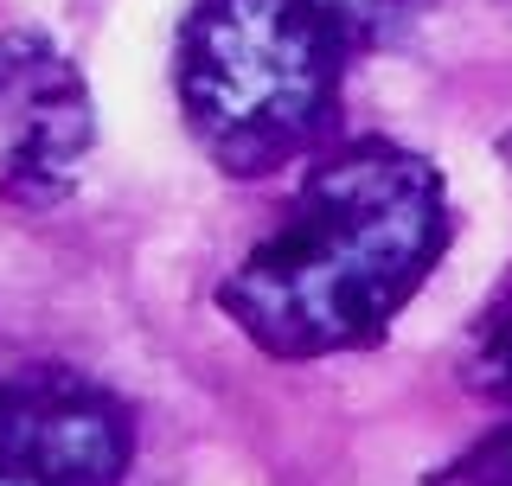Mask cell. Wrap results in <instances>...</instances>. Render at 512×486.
I'll list each match as a JSON object with an SVG mask.
<instances>
[{
  "mask_svg": "<svg viewBox=\"0 0 512 486\" xmlns=\"http://www.w3.org/2000/svg\"><path fill=\"white\" fill-rule=\"evenodd\" d=\"M493 154H500L506 167H512V128H500V141H493Z\"/></svg>",
  "mask_w": 512,
  "mask_h": 486,
  "instance_id": "ba28073f",
  "label": "cell"
},
{
  "mask_svg": "<svg viewBox=\"0 0 512 486\" xmlns=\"http://www.w3.org/2000/svg\"><path fill=\"white\" fill-rule=\"evenodd\" d=\"M448 186L416 148L320 154L263 237L224 269L218 314L288 365L372 352L448 256Z\"/></svg>",
  "mask_w": 512,
  "mask_h": 486,
  "instance_id": "6da1fadb",
  "label": "cell"
},
{
  "mask_svg": "<svg viewBox=\"0 0 512 486\" xmlns=\"http://www.w3.org/2000/svg\"><path fill=\"white\" fill-rule=\"evenodd\" d=\"M455 378H461L468 397L512 410V269L487 288V301L474 307L468 333H461V346H455Z\"/></svg>",
  "mask_w": 512,
  "mask_h": 486,
  "instance_id": "5b68a950",
  "label": "cell"
},
{
  "mask_svg": "<svg viewBox=\"0 0 512 486\" xmlns=\"http://www.w3.org/2000/svg\"><path fill=\"white\" fill-rule=\"evenodd\" d=\"M320 7L333 13V26L346 32L352 52H372V45H384L397 26L410 20L416 0H320Z\"/></svg>",
  "mask_w": 512,
  "mask_h": 486,
  "instance_id": "52a82bcc",
  "label": "cell"
},
{
  "mask_svg": "<svg viewBox=\"0 0 512 486\" xmlns=\"http://www.w3.org/2000/svg\"><path fill=\"white\" fill-rule=\"evenodd\" d=\"M429 486H512V410H506V423L474 435L455 461H442L429 474Z\"/></svg>",
  "mask_w": 512,
  "mask_h": 486,
  "instance_id": "8992f818",
  "label": "cell"
},
{
  "mask_svg": "<svg viewBox=\"0 0 512 486\" xmlns=\"http://www.w3.org/2000/svg\"><path fill=\"white\" fill-rule=\"evenodd\" d=\"M96 148L90 84L45 32H0V192L58 205Z\"/></svg>",
  "mask_w": 512,
  "mask_h": 486,
  "instance_id": "277c9868",
  "label": "cell"
},
{
  "mask_svg": "<svg viewBox=\"0 0 512 486\" xmlns=\"http://www.w3.org/2000/svg\"><path fill=\"white\" fill-rule=\"evenodd\" d=\"M346 32L320 0H192L173 39V96L192 148L231 180L295 167L340 116Z\"/></svg>",
  "mask_w": 512,
  "mask_h": 486,
  "instance_id": "7a4b0ae2",
  "label": "cell"
},
{
  "mask_svg": "<svg viewBox=\"0 0 512 486\" xmlns=\"http://www.w3.org/2000/svg\"><path fill=\"white\" fill-rule=\"evenodd\" d=\"M135 416L84 371L0 378V486H122Z\"/></svg>",
  "mask_w": 512,
  "mask_h": 486,
  "instance_id": "3957f363",
  "label": "cell"
}]
</instances>
